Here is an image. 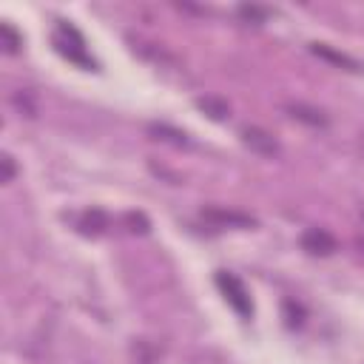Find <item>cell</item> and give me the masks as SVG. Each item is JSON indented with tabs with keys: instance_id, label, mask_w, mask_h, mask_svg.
Wrapping results in <instances>:
<instances>
[{
	"instance_id": "8fae6325",
	"label": "cell",
	"mask_w": 364,
	"mask_h": 364,
	"mask_svg": "<svg viewBox=\"0 0 364 364\" xmlns=\"http://www.w3.org/2000/svg\"><path fill=\"white\" fill-rule=\"evenodd\" d=\"M80 228H82L85 233H102V230L108 228V216H105L102 210H85V213L80 216Z\"/></svg>"
},
{
	"instance_id": "6da1fadb",
	"label": "cell",
	"mask_w": 364,
	"mask_h": 364,
	"mask_svg": "<svg viewBox=\"0 0 364 364\" xmlns=\"http://www.w3.org/2000/svg\"><path fill=\"white\" fill-rule=\"evenodd\" d=\"M54 46H57V51H60L63 57H68L71 63H77V65H82V68H94V60L88 57L85 43H82V37H80V31H77L74 26H68V23H57Z\"/></svg>"
},
{
	"instance_id": "4fadbf2b",
	"label": "cell",
	"mask_w": 364,
	"mask_h": 364,
	"mask_svg": "<svg viewBox=\"0 0 364 364\" xmlns=\"http://www.w3.org/2000/svg\"><path fill=\"white\" fill-rule=\"evenodd\" d=\"M236 11H239V17H242V20L256 23V26H259V23H264V20L270 17V11H267L264 6H247V3H245V6H239Z\"/></svg>"
},
{
	"instance_id": "277c9868",
	"label": "cell",
	"mask_w": 364,
	"mask_h": 364,
	"mask_svg": "<svg viewBox=\"0 0 364 364\" xmlns=\"http://www.w3.org/2000/svg\"><path fill=\"white\" fill-rule=\"evenodd\" d=\"M301 247L310 253V256H330L336 253L338 242L333 239V233H327L324 228H307L301 233Z\"/></svg>"
},
{
	"instance_id": "e0dca14e",
	"label": "cell",
	"mask_w": 364,
	"mask_h": 364,
	"mask_svg": "<svg viewBox=\"0 0 364 364\" xmlns=\"http://www.w3.org/2000/svg\"><path fill=\"white\" fill-rule=\"evenodd\" d=\"M358 148H361V154H364V131H361V136H358Z\"/></svg>"
},
{
	"instance_id": "9c48e42d",
	"label": "cell",
	"mask_w": 364,
	"mask_h": 364,
	"mask_svg": "<svg viewBox=\"0 0 364 364\" xmlns=\"http://www.w3.org/2000/svg\"><path fill=\"white\" fill-rule=\"evenodd\" d=\"M148 134H151L154 139H162V142H168V145H176V148H185V145H188V136H185V131H179V128H171V125H165V122H151V125H148Z\"/></svg>"
},
{
	"instance_id": "5b68a950",
	"label": "cell",
	"mask_w": 364,
	"mask_h": 364,
	"mask_svg": "<svg viewBox=\"0 0 364 364\" xmlns=\"http://www.w3.org/2000/svg\"><path fill=\"white\" fill-rule=\"evenodd\" d=\"M284 111H287L296 122H304V125H310V128H327V122H330L321 108L307 105V102H287Z\"/></svg>"
},
{
	"instance_id": "8992f818",
	"label": "cell",
	"mask_w": 364,
	"mask_h": 364,
	"mask_svg": "<svg viewBox=\"0 0 364 364\" xmlns=\"http://www.w3.org/2000/svg\"><path fill=\"white\" fill-rule=\"evenodd\" d=\"M310 51H313L318 60H327V63H333V65H338V68L361 71V63H358L355 57H350V54H344V51H336V48H330L327 43H313Z\"/></svg>"
},
{
	"instance_id": "7c38bea8",
	"label": "cell",
	"mask_w": 364,
	"mask_h": 364,
	"mask_svg": "<svg viewBox=\"0 0 364 364\" xmlns=\"http://www.w3.org/2000/svg\"><path fill=\"white\" fill-rule=\"evenodd\" d=\"M0 46H3V51H6V54H20L23 37H20L9 23H3V26H0Z\"/></svg>"
},
{
	"instance_id": "ba28073f",
	"label": "cell",
	"mask_w": 364,
	"mask_h": 364,
	"mask_svg": "<svg viewBox=\"0 0 364 364\" xmlns=\"http://www.w3.org/2000/svg\"><path fill=\"white\" fill-rule=\"evenodd\" d=\"M196 108H199L205 117L216 119V122L230 117V105H228L222 97H213V94H208V97H199V100H196Z\"/></svg>"
},
{
	"instance_id": "52a82bcc",
	"label": "cell",
	"mask_w": 364,
	"mask_h": 364,
	"mask_svg": "<svg viewBox=\"0 0 364 364\" xmlns=\"http://www.w3.org/2000/svg\"><path fill=\"white\" fill-rule=\"evenodd\" d=\"M202 216H205L208 222H216V225H233V228H250V225H253V216H247V213H239V210L208 208V210H202Z\"/></svg>"
},
{
	"instance_id": "9a60e30c",
	"label": "cell",
	"mask_w": 364,
	"mask_h": 364,
	"mask_svg": "<svg viewBox=\"0 0 364 364\" xmlns=\"http://www.w3.org/2000/svg\"><path fill=\"white\" fill-rule=\"evenodd\" d=\"M0 165H3V182H11V179H14V173H17V168H14V159H11V154H3Z\"/></svg>"
},
{
	"instance_id": "7a4b0ae2",
	"label": "cell",
	"mask_w": 364,
	"mask_h": 364,
	"mask_svg": "<svg viewBox=\"0 0 364 364\" xmlns=\"http://www.w3.org/2000/svg\"><path fill=\"white\" fill-rule=\"evenodd\" d=\"M216 287L222 290V296L228 299V304L239 313V316H245V318H250L253 316V301H250V293L245 290V284L233 276V273H216Z\"/></svg>"
},
{
	"instance_id": "3957f363",
	"label": "cell",
	"mask_w": 364,
	"mask_h": 364,
	"mask_svg": "<svg viewBox=\"0 0 364 364\" xmlns=\"http://www.w3.org/2000/svg\"><path fill=\"white\" fill-rule=\"evenodd\" d=\"M242 142H245V145H247L253 154L267 156V159H276V156L282 154L279 139H276L270 131L259 128V125H245V128H242Z\"/></svg>"
},
{
	"instance_id": "5bb4252c",
	"label": "cell",
	"mask_w": 364,
	"mask_h": 364,
	"mask_svg": "<svg viewBox=\"0 0 364 364\" xmlns=\"http://www.w3.org/2000/svg\"><path fill=\"white\" fill-rule=\"evenodd\" d=\"M122 219H125V225H128L131 233H148V228H151L148 219H145V213H134V210H131V213H125Z\"/></svg>"
},
{
	"instance_id": "30bf717a",
	"label": "cell",
	"mask_w": 364,
	"mask_h": 364,
	"mask_svg": "<svg viewBox=\"0 0 364 364\" xmlns=\"http://www.w3.org/2000/svg\"><path fill=\"white\" fill-rule=\"evenodd\" d=\"M11 105H14L23 117H28V119H34V117H37V100H34V94H31V91H26V88H20V91H14V94H11Z\"/></svg>"
},
{
	"instance_id": "2e32d148",
	"label": "cell",
	"mask_w": 364,
	"mask_h": 364,
	"mask_svg": "<svg viewBox=\"0 0 364 364\" xmlns=\"http://www.w3.org/2000/svg\"><path fill=\"white\" fill-rule=\"evenodd\" d=\"M355 247H358V250H361V256H364V236H361V239H355Z\"/></svg>"
}]
</instances>
